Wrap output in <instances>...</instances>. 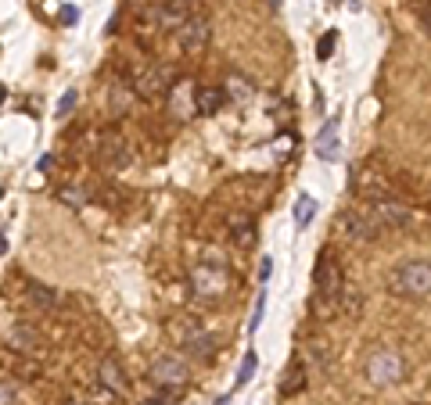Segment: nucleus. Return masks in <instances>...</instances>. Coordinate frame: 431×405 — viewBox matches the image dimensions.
I'll return each instance as SVG.
<instances>
[{
    "instance_id": "f8f14e48",
    "label": "nucleus",
    "mask_w": 431,
    "mask_h": 405,
    "mask_svg": "<svg viewBox=\"0 0 431 405\" xmlns=\"http://www.w3.org/2000/svg\"><path fill=\"white\" fill-rule=\"evenodd\" d=\"M8 344H11L15 352H26V355L43 352V337H40L33 326H15V330L8 333Z\"/></svg>"
},
{
    "instance_id": "aec40b11",
    "label": "nucleus",
    "mask_w": 431,
    "mask_h": 405,
    "mask_svg": "<svg viewBox=\"0 0 431 405\" xmlns=\"http://www.w3.org/2000/svg\"><path fill=\"white\" fill-rule=\"evenodd\" d=\"M54 302H58V298H54V291H50V287H43V283L29 287V305H33V309L50 312V309H54Z\"/></svg>"
},
{
    "instance_id": "c756f323",
    "label": "nucleus",
    "mask_w": 431,
    "mask_h": 405,
    "mask_svg": "<svg viewBox=\"0 0 431 405\" xmlns=\"http://www.w3.org/2000/svg\"><path fill=\"white\" fill-rule=\"evenodd\" d=\"M72 108H76V90H69V93L58 101V119H65V115H69Z\"/></svg>"
},
{
    "instance_id": "4c0bfd02",
    "label": "nucleus",
    "mask_w": 431,
    "mask_h": 405,
    "mask_svg": "<svg viewBox=\"0 0 431 405\" xmlns=\"http://www.w3.org/2000/svg\"><path fill=\"white\" fill-rule=\"evenodd\" d=\"M4 97H8V90H4V83H0V104H4Z\"/></svg>"
},
{
    "instance_id": "58836bf2",
    "label": "nucleus",
    "mask_w": 431,
    "mask_h": 405,
    "mask_svg": "<svg viewBox=\"0 0 431 405\" xmlns=\"http://www.w3.org/2000/svg\"><path fill=\"white\" fill-rule=\"evenodd\" d=\"M216 405H227V398H220V401H216Z\"/></svg>"
},
{
    "instance_id": "f704fd0d",
    "label": "nucleus",
    "mask_w": 431,
    "mask_h": 405,
    "mask_svg": "<svg viewBox=\"0 0 431 405\" xmlns=\"http://www.w3.org/2000/svg\"><path fill=\"white\" fill-rule=\"evenodd\" d=\"M269 269H274V262H269V258H262V266H259V276H262V283L269 280Z\"/></svg>"
},
{
    "instance_id": "f257e3e1",
    "label": "nucleus",
    "mask_w": 431,
    "mask_h": 405,
    "mask_svg": "<svg viewBox=\"0 0 431 405\" xmlns=\"http://www.w3.org/2000/svg\"><path fill=\"white\" fill-rule=\"evenodd\" d=\"M385 291L403 302H420L431 298V262L427 258H403L388 269Z\"/></svg>"
},
{
    "instance_id": "4468645a",
    "label": "nucleus",
    "mask_w": 431,
    "mask_h": 405,
    "mask_svg": "<svg viewBox=\"0 0 431 405\" xmlns=\"http://www.w3.org/2000/svg\"><path fill=\"white\" fill-rule=\"evenodd\" d=\"M316 154H320L323 161H335V158H338V119H331L328 126L320 130V137H316Z\"/></svg>"
},
{
    "instance_id": "1a4fd4ad",
    "label": "nucleus",
    "mask_w": 431,
    "mask_h": 405,
    "mask_svg": "<svg viewBox=\"0 0 431 405\" xmlns=\"http://www.w3.org/2000/svg\"><path fill=\"white\" fill-rule=\"evenodd\" d=\"M151 380H155L158 387H184V384H187V366H184V359H177V355L155 359V363H151Z\"/></svg>"
},
{
    "instance_id": "423d86ee",
    "label": "nucleus",
    "mask_w": 431,
    "mask_h": 405,
    "mask_svg": "<svg viewBox=\"0 0 431 405\" xmlns=\"http://www.w3.org/2000/svg\"><path fill=\"white\" fill-rule=\"evenodd\" d=\"M177 83V72L169 65H158V69H140L133 76V90L144 97V101H158V97H169Z\"/></svg>"
},
{
    "instance_id": "bb28decb",
    "label": "nucleus",
    "mask_w": 431,
    "mask_h": 405,
    "mask_svg": "<svg viewBox=\"0 0 431 405\" xmlns=\"http://www.w3.org/2000/svg\"><path fill=\"white\" fill-rule=\"evenodd\" d=\"M123 198H126V194H123L119 187H101V190H97V201H104V205H119Z\"/></svg>"
},
{
    "instance_id": "6ab92c4d",
    "label": "nucleus",
    "mask_w": 431,
    "mask_h": 405,
    "mask_svg": "<svg viewBox=\"0 0 431 405\" xmlns=\"http://www.w3.org/2000/svg\"><path fill=\"white\" fill-rule=\"evenodd\" d=\"M187 108H191V93H187V83H173V90H169V111L177 115V119H184L187 115Z\"/></svg>"
},
{
    "instance_id": "0eeeda50",
    "label": "nucleus",
    "mask_w": 431,
    "mask_h": 405,
    "mask_svg": "<svg viewBox=\"0 0 431 405\" xmlns=\"http://www.w3.org/2000/svg\"><path fill=\"white\" fill-rule=\"evenodd\" d=\"M208 36H212V29H208V18L205 15H191L177 29V40H180V50L184 54H201L208 47Z\"/></svg>"
},
{
    "instance_id": "393cba45",
    "label": "nucleus",
    "mask_w": 431,
    "mask_h": 405,
    "mask_svg": "<svg viewBox=\"0 0 431 405\" xmlns=\"http://www.w3.org/2000/svg\"><path fill=\"white\" fill-rule=\"evenodd\" d=\"M335 43H338L335 33H323V36L316 40V57H320V62H328V57L335 54Z\"/></svg>"
},
{
    "instance_id": "4be33fe9",
    "label": "nucleus",
    "mask_w": 431,
    "mask_h": 405,
    "mask_svg": "<svg viewBox=\"0 0 431 405\" xmlns=\"http://www.w3.org/2000/svg\"><path fill=\"white\" fill-rule=\"evenodd\" d=\"M126 108H130V86H126V83H116V86H112V111L123 115Z\"/></svg>"
},
{
    "instance_id": "7ed1b4c3",
    "label": "nucleus",
    "mask_w": 431,
    "mask_h": 405,
    "mask_svg": "<svg viewBox=\"0 0 431 405\" xmlns=\"http://www.w3.org/2000/svg\"><path fill=\"white\" fill-rule=\"evenodd\" d=\"M227 283H230V276H227V266H223L220 255L205 258L191 269V287H194L198 298H220L227 291Z\"/></svg>"
},
{
    "instance_id": "7c9ffc66",
    "label": "nucleus",
    "mask_w": 431,
    "mask_h": 405,
    "mask_svg": "<svg viewBox=\"0 0 431 405\" xmlns=\"http://www.w3.org/2000/svg\"><path fill=\"white\" fill-rule=\"evenodd\" d=\"M15 370H18V377H22V380H33V377H36V366H33V363H26V359H15Z\"/></svg>"
},
{
    "instance_id": "9d476101",
    "label": "nucleus",
    "mask_w": 431,
    "mask_h": 405,
    "mask_svg": "<svg viewBox=\"0 0 431 405\" xmlns=\"http://www.w3.org/2000/svg\"><path fill=\"white\" fill-rule=\"evenodd\" d=\"M97 384H101L104 391H112L116 398H126V394L133 391V380L123 373V366H119L116 359H104V363L97 366Z\"/></svg>"
},
{
    "instance_id": "473e14b6",
    "label": "nucleus",
    "mask_w": 431,
    "mask_h": 405,
    "mask_svg": "<svg viewBox=\"0 0 431 405\" xmlns=\"http://www.w3.org/2000/svg\"><path fill=\"white\" fill-rule=\"evenodd\" d=\"M58 22H62V25H76V22H79V11H76V8H62V11H58Z\"/></svg>"
},
{
    "instance_id": "39448f33",
    "label": "nucleus",
    "mask_w": 431,
    "mask_h": 405,
    "mask_svg": "<svg viewBox=\"0 0 431 405\" xmlns=\"http://www.w3.org/2000/svg\"><path fill=\"white\" fill-rule=\"evenodd\" d=\"M338 229H342V237L345 241H352V244H366V241H377L385 234V226L377 222V215H374V208L370 212H342L338 215Z\"/></svg>"
},
{
    "instance_id": "c85d7f7f",
    "label": "nucleus",
    "mask_w": 431,
    "mask_h": 405,
    "mask_svg": "<svg viewBox=\"0 0 431 405\" xmlns=\"http://www.w3.org/2000/svg\"><path fill=\"white\" fill-rule=\"evenodd\" d=\"M413 15H417V25L424 29V36H431V4L427 8H417Z\"/></svg>"
},
{
    "instance_id": "20e7f679",
    "label": "nucleus",
    "mask_w": 431,
    "mask_h": 405,
    "mask_svg": "<svg viewBox=\"0 0 431 405\" xmlns=\"http://www.w3.org/2000/svg\"><path fill=\"white\" fill-rule=\"evenodd\" d=\"M313 287H316V298H328L342 305V291H345V280H342V266L331 251H320L316 266H313Z\"/></svg>"
},
{
    "instance_id": "a211bd4d",
    "label": "nucleus",
    "mask_w": 431,
    "mask_h": 405,
    "mask_svg": "<svg viewBox=\"0 0 431 405\" xmlns=\"http://www.w3.org/2000/svg\"><path fill=\"white\" fill-rule=\"evenodd\" d=\"M184 348H187V355H198V359H208V355L216 352V341H212L208 333H201V330H198L194 337H187V341H184Z\"/></svg>"
},
{
    "instance_id": "b1692460",
    "label": "nucleus",
    "mask_w": 431,
    "mask_h": 405,
    "mask_svg": "<svg viewBox=\"0 0 431 405\" xmlns=\"http://www.w3.org/2000/svg\"><path fill=\"white\" fill-rule=\"evenodd\" d=\"M255 366H259L255 352H245V359H241V370H237V387H245V384L255 377Z\"/></svg>"
},
{
    "instance_id": "ddd939ff",
    "label": "nucleus",
    "mask_w": 431,
    "mask_h": 405,
    "mask_svg": "<svg viewBox=\"0 0 431 405\" xmlns=\"http://www.w3.org/2000/svg\"><path fill=\"white\" fill-rule=\"evenodd\" d=\"M223 101H227V90L223 86H198V93H194L198 115H216V111L223 108Z\"/></svg>"
},
{
    "instance_id": "cd10ccee",
    "label": "nucleus",
    "mask_w": 431,
    "mask_h": 405,
    "mask_svg": "<svg viewBox=\"0 0 431 405\" xmlns=\"http://www.w3.org/2000/svg\"><path fill=\"white\" fill-rule=\"evenodd\" d=\"M262 309H266V291H259V298H255V312H252V323H248V330L255 333L259 330V323H262Z\"/></svg>"
},
{
    "instance_id": "e433bc0d",
    "label": "nucleus",
    "mask_w": 431,
    "mask_h": 405,
    "mask_svg": "<svg viewBox=\"0 0 431 405\" xmlns=\"http://www.w3.org/2000/svg\"><path fill=\"white\" fill-rule=\"evenodd\" d=\"M69 405H94V401H83V398H69Z\"/></svg>"
},
{
    "instance_id": "f03ea898",
    "label": "nucleus",
    "mask_w": 431,
    "mask_h": 405,
    "mask_svg": "<svg viewBox=\"0 0 431 405\" xmlns=\"http://www.w3.org/2000/svg\"><path fill=\"white\" fill-rule=\"evenodd\" d=\"M363 377L374 387H396L406 380V359L399 348H388V344H374V348L363 355Z\"/></svg>"
},
{
    "instance_id": "5701e85b",
    "label": "nucleus",
    "mask_w": 431,
    "mask_h": 405,
    "mask_svg": "<svg viewBox=\"0 0 431 405\" xmlns=\"http://www.w3.org/2000/svg\"><path fill=\"white\" fill-rule=\"evenodd\" d=\"M58 201L69 205V208H83V205H86V190H79V187H65V190H58Z\"/></svg>"
},
{
    "instance_id": "c9c22d12",
    "label": "nucleus",
    "mask_w": 431,
    "mask_h": 405,
    "mask_svg": "<svg viewBox=\"0 0 431 405\" xmlns=\"http://www.w3.org/2000/svg\"><path fill=\"white\" fill-rule=\"evenodd\" d=\"M4 251H8V237H4V234H0V255H4Z\"/></svg>"
},
{
    "instance_id": "a878e982",
    "label": "nucleus",
    "mask_w": 431,
    "mask_h": 405,
    "mask_svg": "<svg viewBox=\"0 0 431 405\" xmlns=\"http://www.w3.org/2000/svg\"><path fill=\"white\" fill-rule=\"evenodd\" d=\"M180 391H184V387H162V394H155V398H147V401H140V405H177Z\"/></svg>"
},
{
    "instance_id": "2f4dec72",
    "label": "nucleus",
    "mask_w": 431,
    "mask_h": 405,
    "mask_svg": "<svg viewBox=\"0 0 431 405\" xmlns=\"http://www.w3.org/2000/svg\"><path fill=\"white\" fill-rule=\"evenodd\" d=\"M11 401H15V384L4 380V384H0V405H11Z\"/></svg>"
},
{
    "instance_id": "ea45409f",
    "label": "nucleus",
    "mask_w": 431,
    "mask_h": 405,
    "mask_svg": "<svg viewBox=\"0 0 431 405\" xmlns=\"http://www.w3.org/2000/svg\"><path fill=\"white\" fill-rule=\"evenodd\" d=\"M0 198H4V190H0Z\"/></svg>"
},
{
    "instance_id": "2eb2a0df",
    "label": "nucleus",
    "mask_w": 431,
    "mask_h": 405,
    "mask_svg": "<svg viewBox=\"0 0 431 405\" xmlns=\"http://www.w3.org/2000/svg\"><path fill=\"white\" fill-rule=\"evenodd\" d=\"M281 398H291V394H302L306 391V366L302 363H291L288 370H284V377H281Z\"/></svg>"
},
{
    "instance_id": "f3484780",
    "label": "nucleus",
    "mask_w": 431,
    "mask_h": 405,
    "mask_svg": "<svg viewBox=\"0 0 431 405\" xmlns=\"http://www.w3.org/2000/svg\"><path fill=\"white\" fill-rule=\"evenodd\" d=\"M223 90H227V97H230L234 104H248V101L255 97V86H252V79H245V76H230V79L223 83Z\"/></svg>"
},
{
    "instance_id": "72a5a7b5",
    "label": "nucleus",
    "mask_w": 431,
    "mask_h": 405,
    "mask_svg": "<svg viewBox=\"0 0 431 405\" xmlns=\"http://www.w3.org/2000/svg\"><path fill=\"white\" fill-rule=\"evenodd\" d=\"M36 169H40V172H50V169H54V154H43V158L36 161Z\"/></svg>"
},
{
    "instance_id": "9b49d317",
    "label": "nucleus",
    "mask_w": 431,
    "mask_h": 405,
    "mask_svg": "<svg viewBox=\"0 0 431 405\" xmlns=\"http://www.w3.org/2000/svg\"><path fill=\"white\" fill-rule=\"evenodd\" d=\"M374 215H377V222H381L385 229H406V226L413 222V212H410V208H403V205H399V201H392V198L377 201V205H374Z\"/></svg>"
},
{
    "instance_id": "412c9836",
    "label": "nucleus",
    "mask_w": 431,
    "mask_h": 405,
    "mask_svg": "<svg viewBox=\"0 0 431 405\" xmlns=\"http://www.w3.org/2000/svg\"><path fill=\"white\" fill-rule=\"evenodd\" d=\"M313 215H316V201H313L309 194H302V198H298V205H295V219H298V226H309V222H313Z\"/></svg>"
},
{
    "instance_id": "dca6fc26",
    "label": "nucleus",
    "mask_w": 431,
    "mask_h": 405,
    "mask_svg": "<svg viewBox=\"0 0 431 405\" xmlns=\"http://www.w3.org/2000/svg\"><path fill=\"white\" fill-rule=\"evenodd\" d=\"M255 237H259V234H255V222H252L248 215H234V219H230V241H234L237 248H252Z\"/></svg>"
},
{
    "instance_id": "6e6552de",
    "label": "nucleus",
    "mask_w": 431,
    "mask_h": 405,
    "mask_svg": "<svg viewBox=\"0 0 431 405\" xmlns=\"http://www.w3.org/2000/svg\"><path fill=\"white\" fill-rule=\"evenodd\" d=\"M130 144L119 137V133H101V140H97V161L101 165H108V169H123V165H130Z\"/></svg>"
}]
</instances>
